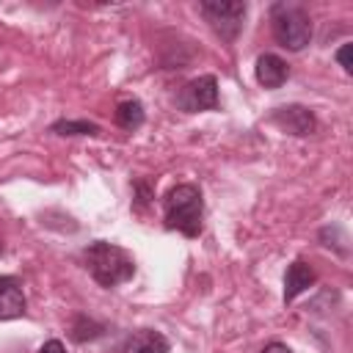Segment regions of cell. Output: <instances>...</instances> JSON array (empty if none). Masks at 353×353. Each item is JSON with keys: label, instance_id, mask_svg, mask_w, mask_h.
Masks as SVG:
<instances>
[{"label": "cell", "instance_id": "obj_17", "mask_svg": "<svg viewBox=\"0 0 353 353\" xmlns=\"http://www.w3.org/2000/svg\"><path fill=\"white\" fill-rule=\"evenodd\" d=\"M0 254H3V243H0Z\"/></svg>", "mask_w": 353, "mask_h": 353}, {"label": "cell", "instance_id": "obj_10", "mask_svg": "<svg viewBox=\"0 0 353 353\" xmlns=\"http://www.w3.org/2000/svg\"><path fill=\"white\" fill-rule=\"evenodd\" d=\"M168 350L171 342L154 328H141L124 342V353H168Z\"/></svg>", "mask_w": 353, "mask_h": 353}, {"label": "cell", "instance_id": "obj_12", "mask_svg": "<svg viewBox=\"0 0 353 353\" xmlns=\"http://www.w3.org/2000/svg\"><path fill=\"white\" fill-rule=\"evenodd\" d=\"M50 132L55 135H99V124L85 121V119H58Z\"/></svg>", "mask_w": 353, "mask_h": 353}, {"label": "cell", "instance_id": "obj_15", "mask_svg": "<svg viewBox=\"0 0 353 353\" xmlns=\"http://www.w3.org/2000/svg\"><path fill=\"white\" fill-rule=\"evenodd\" d=\"M39 353H66V347H63L61 339H47V342L39 347Z\"/></svg>", "mask_w": 353, "mask_h": 353}, {"label": "cell", "instance_id": "obj_14", "mask_svg": "<svg viewBox=\"0 0 353 353\" xmlns=\"http://www.w3.org/2000/svg\"><path fill=\"white\" fill-rule=\"evenodd\" d=\"M350 50H353V44H342L339 50H336V63L350 74L353 72V61H350Z\"/></svg>", "mask_w": 353, "mask_h": 353}, {"label": "cell", "instance_id": "obj_5", "mask_svg": "<svg viewBox=\"0 0 353 353\" xmlns=\"http://www.w3.org/2000/svg\"><path fill=\"white\" fill-rule=\"evenodd\" d=\"M179 108L188 113H199V110H212L218 108V80L212 74H201L190 83H185V88L176 97Z\"/></svg>", "mask_w": 353, "mask_h": 353}, {"label": "cell", "instance_id": "obj_6", "mask_svg": "<svg viewBox=\"0 0 353 353\" xmlns=\"http://www.w3.org/2000/svg\"><path fill=\"white\" fill-rule=\"evenodd\" d=\"M270 121H273L281 132H290V135H298V138L312 135V132L317 130L314 113H312L309 108H303V105H281V108H276V110L270 113Z\"/></svg>", "mask_w": 353, "mask_h": 353}, {"label": "cell", "instance_id": "obj_4", "mask_svg": "<svg viewBox=\"0 0 353 353\" xmlns=\"http://www.w3.org/2000/svg\"><path fill=\"white\" fill-rule=\"evenodd\" d=\"M199 11L223 41H234L237 33L243 30L245 3H237V0H204L199 6Z\"/></svg>", "mask_w": 353, "mask_h": 353}, {"label": "cell", "instance_id": "obj_1", "mask_svg": "<svg viewBox=\"0 0 353 353\" xmlns=\"http://www.w3.org/2000/svg\"><path fill=\"white\" fill-rule=\"evenodd\" d=\"M83 262L85 270L91 273V279L102 287H119L124 281L132 279L135 273V259L116 243L108 240H97L83 251Z\"/></svg>", "mask_w": 353, "mask_h": 353}, {"label": "cell", "instance_id": "obj_11", "mask_svg": "<svg viewBox=\"0 0 353 353\" xmlns=\"http://www.w3.org/2000/svg\"><path fill=\"white\" fill-rule=\"evenodd\" d=\"M143 105L138 102V99H124V102H119L116 105V124L121 127V130H138L141 124H143Z\"/></svg>", "mask_w": 353, "mask_h": 353}, {"label": "cell", "instance_id": "obj_9", "mask_svg": "<svg viewBox=\"0 0 353 353\" xmlns=\"http://www.w3.org/2000/svg\"><path fill=\"white\" fill-rule=\"evenodd\" d=\"M25 292L22 284L11 276H0V320H14L25 314Z\"/></svg>", "mask_w": 353, "mask_h": 353}, {"label": "cell", "instance_id": "obj_8", "mask_svg": "<svg viewBox=\"0 0 353 353\" xmlns=\"http://www.w3.org/2000/svg\"><path fill=\"white\" fill-rule=\"evenodd\" d=\"M314 281H317L314 268H312L309 262H303V259H295V262L287 268V273H284V303H292V301H295L301 292H306Z\"/></svg>", "mask_w": 353, "mask_h": 353}, {"label": "cell", "instance_id": "obj_16", "mask_svg": "<svg viewBox=\"0 0 353 353\" xmlns=\"http://www.w3.org/2000/svg\"><path fill=\"white\" fill-rule=\"evenodd\" d=\"M259 353H292V350H290L284 342H268V345H265Z\"/></svg>", "mask_w": 353, "mask_h": 353}, {"label": "cell", "instance_id": "obj_3", "mask_svg": "<svg viewBox=\"0 0 353 353\" xmlns=\"http://www.w3.org/2000/svg\"><path fill=\"white\" fill-rule=\"evenodd\" d=\"M270 28H273L276 41L284 50L298 52L312 41V19L306 8L295 3H276L270 8Z\"/></svg>", "mask_w": 353, "mask_h": 353}, {"label": "cell", "instance_id": "obj_2", "mask_svg": "<svg viewBox=\"0 0 353 353\" xmlns=\"http://www.w3.org/2000/svg\"><path fill=\"white\" fill-rule=\"evenodd\" d=\"M201 212H204V199L199 185L182 182L165 193L163 215L168 229H176L185 237H196L201 232Z\"/></svg>", "mask_w": 353, "mask_h": 353}, {"label": "cell", "instance_id": "obj_13", "mask_svg": "<svg viewBox=\"0 0 353 353\" xmlns=\"http://www.w3.org/2000/svg\"><path fill=\"white\" fill-rule=\"evenodd\" d=\"M102 334H105V325L91 320V317H85V314H77L72 320V339L74 342H91V339H97Z\"/></svg>", "mask_w": 353, "mask_h": 353}, {"label": "cell", "instance_id": "obj_7", "mask_svg": "<svg viewBox=\"0 0 353 353\" xmlns=\"http://www.w3.org/2000/svg\"><path fill=\"white\" fill-rule=\"evenodd\" d=\"M254 72H256V83H259L262 88H279V85H284L287 77H290V66H287V61L279 58L276 52H265V55H259Z\"/></svg>", "mask_w": 353, "mask_h": 353}]
</instances>
